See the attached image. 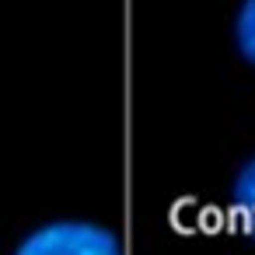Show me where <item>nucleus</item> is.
<instances>
[{"instance_id": "1", "label": "nucleus", "mask_w": 255, "mask_h": 255, "mask_svg": "<svg viewBox=\"0 0 255 255\" xmlns=\"http://www.w3.org/2000/svg\"><path fill=\"white\" fill-rule=\"evenodd\" d=\"M18 252L21 255H116L119 238L84 220H60L28 234L18 245Z\"/></svg>"}, {"instance_id": "2", "label": "nucleus", "mask_w": 255, "mask_h": 255, "mask_svg": "<svg viewBox=\"0 0 255 255\" xmlns=\"http://www.w3.org/2000/svg\"><path fill=\"white\" fill-rule=\"evenodd\" d=\"M231 210L241 224V231L255 241V157L238 171L234 178V192H231Z\"/></svg>"}, {"instance_id": "3", "label": "nucleus", "mask_w": 255, "mask_h": 255, "mask_svg": "<svg viewBox=\"0 0 255 255\" xmlns=\"http://www.w3.org/2000/svg\"><path fill=\"white\" fill-rule=\"evenodd\" d=\"M234 39H238V49L248 63H255V0H245L241 11H238V21H234Z\"/></svg>"}]
</instances>
